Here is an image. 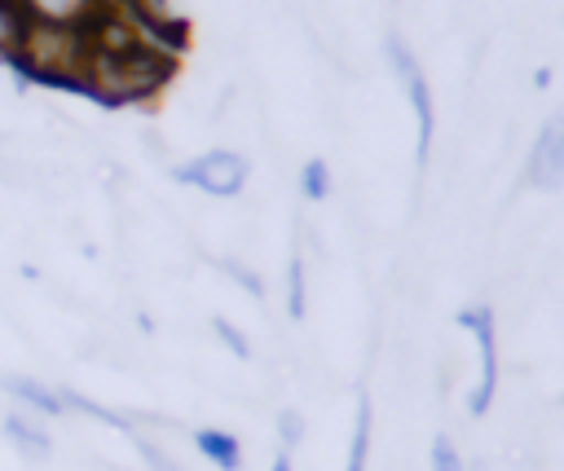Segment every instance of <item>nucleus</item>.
Returning <instances> with one entry per match:
<instances>
[{"label":"nucleus","mask_w":564,"mask_h":471,"mask_svg":"<svg viewBox=\"0 0 564 471\" xmlns=\"http://www.w3.org/2000/svg\"><path fill=\"white\" fill-rule=\"evenodd\" d=\"M172 75H176V57L132 35L123 44H88L84 92H93L101 106L150 101Z\"/></svg>","instance_id":"nucleus-1"},{"label":"nucleus","mask_w":564,"mask_h":471,"mask_svg":"<svg viewBox=\"0 0 564 471\" xmlns=\"http://www.w3.org/2000/svg\"><path fill=\"white\" fill-rule=\"evenodd\" d=\"M388 57H392V70H397V79L405 84V97H410V106H414V119H419V167H427V158H432V136H436V106H432V84H427V75H423V66H419V57H414V48L401 40V35H388Z\"/></svg>","instance_id":"nucleus-2"},{"label":"nucleus","mask_w":564,"mask_h":471,"mask_svg":"<svg viewBox=\"0 0 564 471\" xmlns=\"http://www.w3.org/2000/svg\"><path fill=\"white\" fill-rule=\"evenodd\" d=\"M247 172L251 167H247V158L238 150H207V154L181 163L176 167V180L181 185H194V189H203L212 198H234V194H242Z\"/></svg>","instance_id":"nucleus-3"},{"label":"nucleus","mask_w":564,"mask_h":471,"mask_svg":"<svg viewBox=\"0 0 564 471\" xmlns=\"http://www.w3.org/2000/svg\"><path fill=\"white\" fill-rule=\"evenodd\" d=\"M458 321L476 335V348H480V383H476V392H471V401H467L471 414L480 418V414H489L494 392H498V330H494V313H489L485 304L463 308Z\"/></svg>","instance_id":"nucleus-4"},{"label":"nucleus","mask_w":564,"mask_h":471,"mask_svg":"<svg viewBox=\"0 0 564 471\" xmlns=\"http://www.w3.org/2000/svg\"><path fill=\"white\" fill-rule=\"evenodd\" d=\"M524 180H529L533 189H560V185H564V110H555V114L542 123V132H538V141H533V150H529Z\"/></svg>","instance_id":"nucleus-5"},{"label":"nucleus","mask_w":564,"mask_h":471,"mask_svg":"<svg viewBox=\"0 0 564 471\" xmlns=\"http://www.w3.org/2000/svg\"><path fill=\"white\" fill-rule=\"evenodd\" d=\"M0 387L18 401V405H26V414H44V418H57V414H66V405H62V392L57 387H48V383H40V379H31V374H0Z\"/></svg>","instance_id":"nucleus-6"},{"label":"nucleus","mask_w":564,"mask_h":471,"mask_svg":"<svg viewBox=\"0 0 564 471\" xmlns=\"http://www.w3.org/2000/svg\"><path fill=\"white\" fill-rule=\"evenodd\" d=\"M35 26H84L97 13V0H13Z\"/></svg>","instance_id":"nucleus-7"},{"label":"nucleus","mask_w":564,"mask_h":471,"mask_svg":"<svg viewBox=\"0 0 564 471\" xmlns=\"http://www.w3.org/2000/svg\"><path fill=\"white\" fill-rule=\"evenodd\" d=\"M4 436L18 445V453H26L31 462H44L48 453H53V436H48V427L35 418V414H26V409H13V414H4Z\"/></svg>","instance_id":"nucleus-8"},{"label":"nucleus","mask_w":564,"mask_h":471,"mask_svg":"<svg viewBox=\"0 0 564 471\" xmlns=\"http://www.w3.org/2000/svg\"><path fill=\"white\" fill-rule=\"evenodd\" d=\"M194 449L220 471H242V445H238V436H229L220 427H198L194 431Z\"/></svg>","instance_id":"nucleus-9"},{"label":"nucleus","mask_w":564,"mask_h":471,"mask_svg":"<svg viewBox=\"0 0 564 471\" xmlns=\"http://www.w3.org/2000/svg\"><path fill=\"white\" fill-rule=\"evenodd\" d=\"M370 396H357V418H352V440H348V467L344 471H366L370 462Z\"/></svg>","instance_id":"nucleus-10"},{"label":"nucleus","mask_w":564,"mask_h":471,"mask_svg":"<svg viewBox=\"0 0 564 471\" xmlns=\"http://www.w3.org/2000/svg\"><path fill=\"white\" fill-rule=\"evenodd\" d=\"M26 13L13 4V0H0V57H18V48H22V40H26Z\"/></svg>","instance_id":"nucleus-11"},{"label":"nucleus","mask_w":564,"mask_h":471,"mask_svg":"<svg viewBox=\"0 0 564 471\" xmlns=\"http://www.w3.org/2000/svg\"><path fill=\"white\" fill-rule=\"evenodd\" d=\"M304 313H308V277H304V255L295 251L286 260V317L304 321Z\"/></svg>","instance_id":"nucleus-12"},{"label":"nucleus","mask_w":564,"mask_h":471,"mask_svg":"<svg viewBox=\"0 0 564 471\" xmlns=\"http://www.w3.org/2000/svg\"><path fill=\"white\" fill-rule=\"evenodd\" d=\"M330 189H335L330 163H326V158H308V163L300 167V194H304L308 202H322V198H330Z\"/></svg>","instance_id":"nucleus-13"},{"label":"nucleus","mask_w":564,"mask_h":471,"mask_svg":"<svg viewBox=\"0 0 564 471\" xmlns=\"http://www.w3.org/2000/svg\"><path fill=\"white\" fill-rule=\"evenodd\" d=\"M432 471H467V462H463L458 445H454L445 431L432 440Z\"/></svg>","instance_id":"nucleus-14"},{"label":"nucleus","mask_w":564,"mask_h":471,"mask_svg":"<svg viewBox=\"0 0 564 471\" xmlns=\"http://www.w3.org/2000/svg\"><path fill=\"white\" fill-rule=\"evenodd\" d=\"M212 330H216V339H220V343H225V348H229L234 357H242V361L251 357V343H247V335H242V330H238L234 321H225V317H216V321H212Z\"/></svg>","instance_id":"nucleus-15"},{"label":"nucleus","mask_w":564,"mask_h":471,"mask_svg":"<svg viewBox=\"0 0 564 471\" xmlns=\"http://www.w3.org/2000/svg\"><path fill=\"white\" fill-rule=\"evenodd\" d=\"M300 436H304V418H300L295 409H282V414H278V440H282V449L291 453V449L300 445Z\"/></svg>","instance_id":"nucleus-16"},{"label":"nucleus","mask_w":564,"mask_h":471,"mask_svg":"<svg viewBox=\"0 0 564 471\" xmlns=\"http://www.w3.org/2000/svg\"><path fill=\"white\" fill-rule=\"evenodd\" d=\"M137 449H141V458L150 462V471H185L181 462H172V453L167 449H159L154 440H145V436H137Z\"/></svg>","instance_id":"nucleus-17"},{"label":"nucleus","mask_w":564,"mask_h":471,"mask_svg":"<svg viewBox=\"0 0 564 471\" xmlns=\"http://www.w3.org/2000/svg\"><path fill=\"white\" fill-rule=\"evenodd\" d=\"M220 269H225V273H229V277H238V282H242V291H247V295H256V299H260V295H264V282H260V277H256V273H251V269H247V264H238V260H225V264H220Z\"/></svg>","instance_id":"nucleus-18"},{"label":"nucleus","mask_w":564,"mask_h":471,"mask_svg":"<svg viewBox=\"0 0 564 471\" xmlns=\"http://www.w3.org/2000/svg\"><path fill=\"white\" fill-rule=\"evenodd\" d=\"M269 471H295V467H291V453H286V449H278V458H273V467H269Z\"/></svg>","instance_id":"nucleus-19"}]
</instances>
